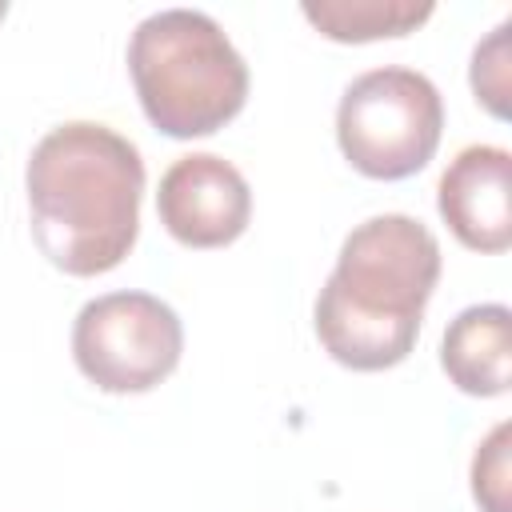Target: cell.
<instances>
[{
  "mask_svg": "<svg viewBox=\"0 0 512 512\" xmlns=\"http://www.w3.org/2000/svg\"><path fill=\"white\" fill-rule=\"evenodd\" d=\"M32 240L68 276L112 272L140 236V148L100 120L44 132L24 168Z\"/></svg>",
  "mask_w": 512,
  "mask_h": 512,
  "instance_id": "obj_1",
  "label": "cell"
},
{
  "mask_svg": "<svg viewBox=\"0 0 512 512\" xmlns=\"http://www.w3.org/2000/svg\"><path fill=\"white\" fill-rule=\"evenodd\" d=\"M440 280V240L404 212L368 216L336 256L316 296V340L352 372H384L408 360L424 304Z\"/></svg>",
  "mask_w": 512,
  "mask_h": 512,
  "instance_id": "obj_2",
  "label": "cell"
},
{
  "mask_svg": "<svg viewBox=\"0 0 512 512\" xmlns=\"http://www.w3.org/2000/svg\"><path fill=\"white\" fill-rule=\"evenodd\" d=\"M128 76L156 132L196 140L220 132L248 100V64L200 8H160L128 40Z\"/></svg>",
  "mask_w": 512,
  "mask_h": 512,
  "instance_id": "obj_3",
  "label": "cell"
},
{
  "mask_svg": "<svg viewBox=\"0 0 512 512\" xmlns=\"http://www.w3.org/2000/svg\"><path fill=\"white\" fill-rule=\"evenodd\" d=\"M444 100L436 84L404 64L360 72L336 104V144L368 180H408L440 148Z\"/></svg>",
  "mask_w": 512,
  "mask_h": 512,
  "instance_id": "obj_4",
  "label": "cell"
},
{
  "mask_svg": "<svg viewBox=\"0 0 512 512\" xmlns=\"http://www.w3.org/2000/svg\"><path fill=\"white\" fill-rule=\"evenodd\" d=\"M184 352V324L152 292H104L72 320V360L100 392L136 396L164 384Z\"/></svg>",
  "mask_w": 512,
  "mask_h": 512,
  "instance_id": "obj_5",
  "label": "cell"
},
{
  "mask_svg": "<svg viewBox=\"0 0 512 512\" xmlns=\"http://www.w3.org/2000/svg\"><path fill=\"white\" fill-rule=\"evenodd\" d=\"M156 216L184 248H224L240 240L252 220V188L224 156L188 152L160 176Z\"/></svg>",
  "mask_w": 512,
  "mask_h": 512,
  "instance_id": "obj_6",
  "label": "cell"
},
{
  "mask_svg": "<svg viewBox=\"0 0 512 512\" xmlns=\"http://www.w3.org/2000/svg\"><path fill=\"white\" fill-rule=\"evenodd\" d=\"M436 208L452 236L484 256L512 248V156L500 144H468L436 184Z\"/></svg>",
  "mask_w": 512,
  "mask_h": 512,
  "instance_id": "obj_7",
  "label": "cell"
},
{
  "mask_svg": "<svg viewBox=\"0 0 512 512\" xmlns=\"http://www.w3.org/2000/svg\"><path fill=\"white\" fill-rule=\"evenodd\" d=\"M440 368L464 396H504L512 384V312L504 304L464 308L444 328Z\"/></svg>",
  "mask_w": 512,
  "mask_h": 512,
  "instance_id": "obj_8",
  "label": "cell"
},
{
  "mask_svg": "<svg viewBox=\"0 0 512 512\" xmlns=\"http://www.w3.org/2000/svg\"><path fill=\"white\" fill-rule=\"evenodd\" d=\"M304 20L336 40V44H368V40H396L416 32L428 16V0H304Z\"/></svg>",
  "mask_w": 512,
  "mask_h": 512,
  "instance_id": "obj_9",
  "label": "cell"
},
{
  "mask_svg": "<svg viewBox=\"0 0 512 512\" xmlns=\"http://www.w3.org/2000/svg\"><path fill=\"white\" fill-rule=\"evenodd\" d=\"M512 424H496L472 456V500L480 512H512Z\"/></svg>",
  "mask_w": 512,
  "mask_h": 512,
  "instance_id": "obj_10",
  "label": "cell"
},
{
  "mask_svg": "<svg viewBox=\"0 0 512 512\" xmlns=\"http://www.w3.org/2000/svg\"><path fill=\"white\" fill-rule=\"evenodd\" d=\"M508 32H512V20H500L488 40L476 44L472 52V68H468V80H472V92L476 100L496 116L504 120L508 116Z\"/></svg>",
  "mask_w": 512,
  "mask_h": 512,
  "instance_id": "obj_11",
  "label": "cell"
},
{
  "mask_svg": "<svg viewBox=\"0 0 512 512\" xmlns=\"http://www.w3.org/2000/svg\"><path fill=\"white\" fill-rule=\"evenodd\" d=\"M4 12H8V4H4V0H0V20H4Z\"/></svg>",
  "mask_w": 512,
  "mask_h": 512,
  "instance_id": "obj_12",
  "label": "cell"
}]
</instances>
